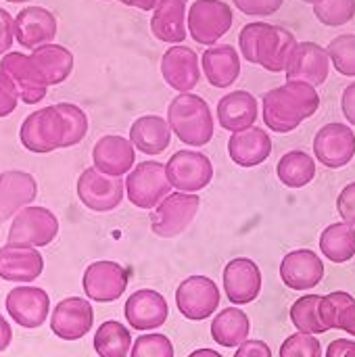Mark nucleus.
I'll list each match as a JSON object with an SVG mask.
<instances>
[{
  "instance_id": "2f4dec72",
  "label": "nucleus",
  "mask_w": 355,
  "mask_h": 357,
  "mask_svg": "<svg viewBox=\"0 0 355 357\" xmlns=\"http://www.w3.org/2000/svg\"><path fill=\"white\" fill-rule=\"evenodd\" d=\"M249 333H251L249 316L239 307L222 310L211 322L213 341L222 347H228V349L243 345L249 339Z\"/></svg>"
},
{
  "instance_id": "423d86ee",
  "label": "nucleus",
  "mask_w": 355,
  "mask_h": 357,
  "mask_svg": "<svg viewBox=\"0 0 355 357\" xmlns=\"http://www.w3.org/2000/svg\"><path fill=\"white\" fill-rule=\"evenodd\" d=\"M59 234V218L42 205L23 207L10 222L8 243L21 247H48Z\"/></svg>"
},
{
  "instance_id": "ddd939ff",
  "label": "nucleus",
  "mask_w": 355,
  "mask_h": 357,
  "mask_svg": "<svg viewBox=\"0 0 355 357\" xmlns=\"http://www.w3.org/2000/svg\"><path fill=\"white\" fill-rule=\"evenodd\" d=\"M0 71H4L10 82L17 86L19 98L25 105H38L48 92V84L29 54L6 52L0 59Z\"/></svg>"
},
{
  "instance_id": "1a4fd4ad",
  "label": "nucleus",
  "mask_w": 355,
  "mask_h": 357,
  "mask_svg": "<svg viewBox=\"0 0 355 357\" xmlns=\"http://www.w3.org/2000/svg\"><path fill=\"white\" fill-rule=\"evenodd\" d=\"M172 188L180 192H201L213 180V163L201 151H176L165 163Z\"/></svg>"
},
{
  "instance_id": "de8ad7c7",
  "label": "nucleus",
  "mask_w": 355,
  "mask_h": 357,
  "mask_svg": "<svg viewBox=\"0 0 355 357\" xmlns=\"http://www.w3.org/2000/svg\"><path fill=\"white\" fill-rule=\"evenodd\" d=\"M13 42H15V17L0 6V56L10 52Z\"/></svg>"
},
{
  "instance_id": "a211bd4d",
  "label": "nucleus",
  "mask_w": 355,
  "mask_h": 357,
  "mask_svg": "<svg viewBox=\"0 0 355 357\" xmlns=\"http://www.w3.org/2000/svg\"><path fill=\"white\" fill-rule=\"evenodd\" d=\"M56 17L44 6H25L15 17V40L27 50L50 44L56 38Z\"/></svg>"
},
{
  "instance_id": "5701e85b",
  "label": "nucleus",
  "mask_w": 355,
  "mask_h": 357,
  "mask_svg": "<svg viewBox=\"0 0 355 357\" xmlns=\"http://www.w3.org/2000/svg\"><path fill=\"white\" fill-rule=\"evenodd\" d=\"M44 272V257L33 247L6 243L0 247V278L15 284H29Z\"/></svg>"
},
{
  "instance_id": "6ab92c4d",
  "label": "nucleus",
  "mask_w": 355,
  "mask_h": 357,
  "mask_svg": "<svg viewBox=\"0 0 355 357\" xmlns=\"http://www.w3.org/2000/svg\"><path fill=\"white\" fill-rule=\"evenodd\" d=\"M92 163L98 172L107 176H128L136 163V146L130 138L119 134H107L92 146Z\"/></svg>"
},
{
  "instance_id": "393cba45",
  "label": "nucleus",
  "mask_w": 355,
  "mask_h": 357,
  "mask_svg": "<svg viewBox=\"0 0 355 357\" xmlns=\"http://www.w3.org/2000/svg\"><path fill=\"white\" fill-rule=\"evenodd\" d=\"M280 278L293 291L316 289L324 278V264L320 255L310 249H297L282 257Z\"/></svg>"
},
{
  "instance_id": "4d7b16f0",
  "label": "nucleus",
  "mask_w": 355,
  "mask_h": 357,
  "mask_svg": "<svg viewBox=\"0 0 355 357\" xmlns=\"http://www.w3.org/2000/svg\"><path fill=\"white\" fill-rule=\"evenodd\" d=\"M4 2H10V4H25V2H31V0H4Z\"/></svg>"
},
{
  "instance_id": "c9c22d12",
  "label": "nucleus",
  "mask_w": 355,
  "mask_h": 357,
  "mask_svg": "<svg viewBox=\"0 0 355 357\" xmlns=\"http://www.w3.org/2000/svg\"><path fill=\"white\" fill-rule=\"evenodd\" d=\"M320 295H305L297 299L291 307V322L299 333L324 335L328 328L320 320Z\"/></svg>"
},
{
  "instance_id": "864d4df0",
  "label": "nucleus",
  "mask_w": 355,
  "mask_h": 357,
  "mask_svg": "<svg viewBox=\"0 0 355 357\" xmlns=\"http://www.w3.org/2000/svg\"><path fill=\"white\" fill-rule=\"evenodd\" d=\"M10 341H13V328H10V324L4 320V316L0 314V354L8 349Z\"/></svg>"
},
{
  "instance_id": "13d9d810",
  "label": "nucleus",
  "mask_w": 355,
  "mask_h": 357,
  "mask_svg": "<svg viewBox=\"0 0 355 357\" xmlns=\"http://www.w3.org/2000/svg\"><path fill=\"white\" fill-rule=\"evenodd\" d=\"M301 2H305V4H312V6H314V4H318V2H322V0H301Z\"/></svg>"
},
{
  "instance_id": "c756f323",
  "label": "nucleus",
  "mask_w": 355,
  "mask_h": 357,
  "mask_svg": "<svg viewBox=\"0 0 355 357\" xmlns=\"http://www.w3.org/2000/svg\"><path fill=\"white\" fill-rule=\"evenodd\" d=\"M172 128L161 115H142L130 128V140L144 155H161L172 144Z\"/></svg>"
},
{
  "instance_id": "412c9836",
  "label": "nucleus",
  "mask_w": 355,
  "mask_h": 357,
  "mask_svg": "<svg viewBox=\"0 0 355 357\" xmlns=\"http://www.w3.org/2000/svg\"><path fill=\"white\" fill-rule=\"evenodd\" d=\"M123 314H126L128 324L134 331L149 333V331H157L165 324V320L169 316V307L161 293H157L153 289H140L130 295V299L126 301Z\"/></svg>"
},
{
  "instance_id": "f704fd0d",
  "label": "nucleus",
  "mask_w": 355,
  "mask_h": 357,
  "mask_svg": "<svg viewBox=\"0 0 355 357\" xmlns=\"http://www.w3.org/2000/svg\"><path fill=\"white\" fill-rule=\"evenodd\" d=\"M94 351L98 357H128L132 351L130 331L117 320L103 322L94 335Z\"/></svg>"
},
{
  "instance_id": "37998d69",
  "label": "nucleus",
  "mask_w": 355,
  "mask_h": 357,
  "mask_svg": "<svg viewBox=\"0 0 355 357\" xmlns=\"http://www.w3.org/2000/svg\"><path fill=\"white\" fill-rule=\"evenodd\" d=\"M266 21H253V23H247L241 33H239V50H241V56L247 61V63H253L257 65V54H255V48H257V38L264 29Z\"/></svg>"
},
{
  "instance_id": "cd10ccee",
  "label": "nucleus",
  "mask_w": 355,
  "mask_h": 357,
  "mask_svg": "<svg viewBox=\"0 0 355 357\" xmlns=\"http://www.w3.org/2000/svg\"><path fill=\"white\" fill-rule=\"evenodd\" d=\"M259 115L257 98L247 90H232L218 102V123L228 132H243L253 128Z\"/></svg>"
},
{
  "instance_id": "4be33fe9",
  "label": "nucleus",
  "mask_w": 355,
  "mask_h": 357,
  "mask_svg": "<svg viewBox=\"0 0 355 357\" xmlns=\"http://www.w3.org/2000/svg\"><path fill=\"white\" fill-rule=\"evenodd\" d=\"M297 46V38L282 25L266 23L257 38V65L270 73H282Z\"/></svg>"
},
{
  "instance_id": "c85d7f7f",
  "label": "nucleus",
  "mask_w": 355,
  "mask_h": 357,
  "mask_svg": "<svg viewBox=\"0 0 355 357\" xmlns=\"http://www.w3.org/2000/svg\"><path fill=\"white\" fill-rule=\"evenodd\" d=\"M228 155L241 167H257L272 155V138L257 126L234 132L228 140Z\"/></svg>"
},
{
  "instance_id": "aec40b11",
  "label": "nucleus",
  "mask_w": 355,
  "mask_h": 357,
  "mask_svg": "<svg viewBox=\"0 0 355 357\" xmlns=\"http://www.w3.org/2000/svg\"><path fill=\"white\" fill-rule=\"evenodd\" d=\"M224 291L232 305L253 303L262 293V270L249 257H236L224 268Z\"/></svg>"
},
{
  "instance_id": "7c9ffc66",
  "label": "nucleus",
  "mask_w": 355,
  "mask_h": 357,
  "mask_svg": "<svg viewBox=\"0 0 355 357\" xmlns=\"http://www.w3.org/2000/svg\"><path fill=\"white\" fill-rule=\"evenodd\" d=\"M29 56L33 59V63L42 71V75H44L48 86L63 84L71 75L73 63H75L71 50L61 46V44H54V42L33 48Z\"/></svg>"
},
{
  "instance_id": "dca6fc26",
  "label": "nucleus",
  "mask_w": 355,
  "mask_h": 357,
  "mask_svg": "<svg viewBox=\"0 0 355 357\" xmlns=\"http://www.w3.org/2000/svg\"><path fill=\"white\" fill-rule=\"evenodd\" d=\"M94 324V310L88 299L67 297L54 305L50 316V331L63 341L84 339Z\"/></svg>"
},
{
  "instance_id": "6e6d98bb",
  "label": "nucleus",
  "mask_w": 355,
  "mask_h": 357,
  "mask_svg": "<svg viewBox=\"0 0 355 357\" xmlns=\"http://www.w3.org/2000/svg\"><path fill=\"white\" fill-rule=\"evenodd\" d=\"M188 357H224L222 354H218V351H213V349H197V351H192Z\"/></svg>"
},
{
  "instance_id": "3c124183",
  "label": "nucleus",
  "mask_w": 355,
  "mask_h": 357,
  "mask_svg": "<svg viewBox=\"0 0 355 357\" xmlns=\"http://www.w3.org/2000/svg\"><path fill=\"white\" fill-rule=\"evenodd\" d=\"M326 357H355V341L337 339L328 345Z\"/></svg>"
},
{
  "instance_id": "4468645a",
  "label": "nucleus",
  "mask_w": 355,
  "mask_h": 357,
  "mask_svg": "<svg viewBox=\"0 0 355 357\" xmlns=\"http://www.w3.org/2000/svg\"><path fill=\"white\" fill-rule=\"evenodd\" d=\"M199 54L184 44H172L161 56V75L165 84L180 92H192L201 79Z\"/></svg>"
},
{
  "instance_id": "8fccbe9b",
  "label": "nucleus",
  "mask_w": 355,
  "mask_h": 357,
  "mask_svg": "<svg viewBox=\"0 0 355 357\" xmlns=\"http://www.w3.org/2000/svg\"><path fill=\"white\" fill-rule=\"evenodd\" d=\"M341 111L345 115V119L349 121V126H355V82H352L341 96Z\"/></svg>"
},
{
  "instance_id": "f257e3e1",
  "label": "nucleus",
  "mask_w": 355,
  "mask_h": 357,
  "mask_svg": "<svg viewBox=\"0 0 355 357\" xmlns=\"http://www.w3.org/2000/svg\"><path fill=\"white\" fill-rule=\"evenodd\" d=\"M320 109V94L316 86L301 79H287L282 86L264 94L262 115L266 128L276 134L297 130L305 119L314 117Z\"/></svg>"
},
{
  "instance_id": "4c0bfd02",
  "label": "nucleus",
  "mask_w": 355,
  "mask_h": 357,
  "mask_svg": "<svg viewBox=\"0 0 355 357\" xmlns=\"http://www.w3.org/2000/svg\"><path fill=\"white\" fill-rule=\"evenodd\" d=\"M314 15L326 27L347 25L355 17V0H322L314 4Z\"/></svg>"
},
{
  "instance_id": "f03ea898",
  "label": "nucleus",
  "mask_w": 355,
  "mask_h": 357,
  "mask_svg": "<svg viewBox=\"0 0 355 357\" xmlns=\"http://www.w3.org/2000/svg\"><path fill=\"white\" fill-rule=\"evenodd\" d=\"M172 132L188 146H205L216 132V119L205 98L192 92H180L167 107Z\"/></svg>"
},
{
  "instance_id": "f8f14e48",
  "label": "nucleus",
  "mask_w": 355,
  "mask_h": 357,
  "mask_svg": "<svg viewBox=\"0 0 355 357\" xmlns=\"http://www.w3.org/2000/svg\"><path fill=\"white\" fill-rule=\"evenodd\" d=\"M314 155L324 167L339 169L354 161L355 134L347 123L333 121L318 130L314 138Z\"/></svg>"
},
{
  "instance_id": "7ed1b4c3",
  "label": "nucleus",
  "mask_w": 355,
  "mask_h": 357,
  "mask_svg": "<svg viewBox=\"0 0 355 357\" xmlns=\"http://www.w3.org/2000/svg\"><path fill=\"white\" fill-rule=\"evenodd\" d=\"M67 134L65 119L56 105L42 107L33 113H29L19 130V140L23 149L36 155H48L59 149H63Z\"/></svg>"
},
{
  "instance_id": "e433bc0d",
  "label": "nucleus",
  "mask_w": 355,
  "mask_h": 357,
  "mask_svg": "<svg viewBox=\"0 0 355 357\" xmlns=\"http://www.w3.org/2000/svg\"><path fill=\"white\" fill-rule=\"evenodd\" d=\"M326 50L337 73L355 77V33H341L333 38Z\"/></svg>"
},
{
  "instance_id": "473e14b6",
  "label": "nucleus",
  "mask_w": 355,
  "mask_h": 357,
  "mask_svg": "<svg viewBox=\"0 0 355 357\" xmlns=\"http://www.w3.org/2000/svg\"><path fill=\"white\" fill-rule=\"evenodd\" d=\"M320 251L333 264H345L355 255V226L337 222L320 234Z\"/></svg>"
},
{
  "instance_id": "2eb2a0df",
  "label": "nucleus",
  "mask_w": 355,
  "mask_h": 357,
  "mask_svg": "<svg viewBox=\"0 0 355 357\" xmlns=\"http://www.w3.org/2000/svg\"><path fill=\"white\" fill-rule=\"evenodd\" d=\"M6 314L21 328H40L50 312V297L38 287H15L4 301Z\"/></svg>"
},
{
  "instance_id": "a878e982",
  "label": "nucleus",
  "mask_w": 355,
  "mask_h": 357,
  "mask_svg": "<svg viewBox=\"0 0 355 357\" xmlns=\"http://www.w3.org/2000/svg\"><path fill=\"white\" fill-rule=\"evenodd\" d=\"M186 15H188L186 0H159L151 15L153 36L165 44H184L188 36Z\"/></svg>"
},
{
  "instance_id": "5fc2aeb1",
  "label": "nucleus",
  "mask_w": 355,
  "mask_h": 357,
  "mask_svg": "<svg viewBox=\"0 0 355 357\" xmlns=\"http://www.w3.org/2000/svg\"><path fill=\"white\" fill-rule=\"evenodd\" d=\"M121 4L126 6H132V8H138V10H144V13H153V8L157 6L159 0H119Z\"/></svg>"
},
{
  "instance_id": "79ce46f5",
  "label": "nucleus",
  "mask_w": 355,
  "mask_h": 357,
  "mask_svg": "<svg viewBox=\"0 0 355 357\" xmlns=\"http://www.w3.org/2000/svg\"><path fill=\"white\" fill-rule=\"evenodd\" d=\"M280 357H322V345L316 335L297 333L280 345Z\"/></svg>"
},
{
  "instance_id": "f3484780",
  "label": "nucleus",
  "mask_w": 355,
  "mask_h": 357,
  "mask_svg": "<svg viewBox=\"0 0 355 357\" xmlns=\"http://www.w3.org/2000/svg\"><path fill=\"white\" fill-rule=\"evenodd\" d=\"M331 73V56L328 50L316 42H297L285 75L287 79H301L312 86H322Z\"/></svg>"
},
{
  "instance_id": "20e7f679",
  "label": "nucleus",
  "mask_w": 355,
  "mask_h": 357,
  "mask_svg": "<svg viewBox=\"0 0 355 357\" xmlns=\"http://www.w3.org/2000/svg\"><path fill=\"white\" fill-rule=\"evenodd\" d=\"M234 13L224 0H197L188 6V36L203 46H216L232 27Z\"/></svg>"
},
{
  "instance_id": "58836bf2",
  "label": "nucleus",
  "mask_w": 355,
  "mask_h": 357,
  "mask_svg": "<svg viewBox=\"0 0 355 357\" xmlns=\"http://www.w3.org/2000/svg\"><path fill=\"white\" fill-rule=\"evenodd\" d=\"M56 109L61 111V115L65 119V126H67L63 149L80 144L88 134V115H86V111L82 107L73 105V102H56Z\"/></svg>"
},
{
  "instance_id": "6e6552de",
  "label": "nucleus",
  "mask_w": 355,
  "mask_h": 357,
  "mask_svg": "<svg viewBox=\"0 0 355 357\" xmlns=\"http://www.w3.org/2000/svg\"><path fill=\"white\" fill-rule=\"evenodd\" d=\"M75 190L77 199L86 209L96 213H109L121 205L126 197V180L107 176L92 165L80 174Z\"/></svg>"
},
{
  "instance_id": "b1692460",
  "label": "nucleus",
  "mask_w": 355,
  "mask_h": 357,
  "mask_svg": "<svg viewBox=\"0 0 355 357\" xmlns=\"http://www.w3.org/2000/svg\"><path fill=\"white\" fill-rule=\"evenodd\" d=\"M38 197V182L29 172L6 169L0 174V224L15 218Z\"/></svg>"
},
{
  "instance_id": "603ef678",
  "label": "nucleus",
  "mask_w": 355,
  "mask_h": 357,
  "mask_svg": "<svg viewBox=\"0 0 355 357\" xmlns=\"http://www.w3.org/2000/svg\"><path fill=\"white\" fill-rule=\"evenodd\" d=\"M339 331H345L347 335L355 337V303L347 305V307L341 312V318H339Z\"/></svg>"
},
{
  "instance_id": "ea45409f",
  "label": "nucleus",
  "mask_w": 355,
  "mask_h": 357,
  "mask_svg": "<svg viewBox=\"0 0 355 357\" xmlns=\"http://www.w3.org/2000/svg\"><path fill=\"white\" fill-rule=\"evenodd\" d=\"M352 303H355V299L349 293H343V291H335V293L324 295L320 299V320H322V324L328 331H339L341 312Z\"/></svg>"
},
{
  "instance_id": "bf43d9fd",
  "label": "nucleus",
  "mask_w": 355,
  "mask_h": 357,
  "mask_svg": "<svg viewBox=\"0 0 355 357\" xmlns=\"http://www.w3.org/2000/svg\"><path fill=\"white\" fill-rule=\"evenodd\" d=\"M105 2H109V0H105Z\"/></svg>"
},
{
  "instance_id": "c03bdc74",
  "label": "nucleus",
  "mask_w": 355,
  "mask_h": 357,
  "mask_svg": "<svg viewBox=\"0 0 355 357\" xmlns=\"http://www.w3.org/2000/svg\"><path fill=\"white\" fill-rule=\"evenodd\" d=\"M232 4L249 17H270L282 8L285 0H232Z\"/></svg>"
},
{
  "instance_id": "9d476101",
  "label": "nucleus",
  "mask_w": 355,
  "mask_h": 357,
  "mask_svg": "<svg viewBox=\"0 0 355 357\" xmlns=\"http://www.w3.org/2000/svg\"><path fill=\"white\" fill-rule=\"evenodd\" d=\"M130 276L132 272L117 261H94L86 268L82 276V289L90 301L113 303L126 293Z\"/></svg>"
},
{
  "instance_id": "9b49d317",
  "label": "nucleus",
  "mask_w": 355,
  "mask_h": 357,
  "mask_svg": "<svg viewBox=\"0 0 355 357\" xmlns=\"http://www.w3.org/2000/svg\"><path fill=\"white\" fill-rule=\"evenodd\" d=\"M176 305L186 320H207L220 307V289L207 276H188L176 289Z\"/></svg>"
},
{
  "instance_id": "72a5a7b5",
  "label": "nucleus",
  "mask_w": 355,
  "mask_h": 357,
  "mask_svg": "<svg viewBox=\"0 0 355 357\" xmlns=\"http://www.w3.org/2000/svg\"><path fill=\"white\" fill-rule=\"evenodd\" d=\"M276 176L287 188H303L316 178V159L305 151H289L280 157Z\"/></svg>"
},
{
  "instance_id": "0eeeda50",
  "label": "nucleus",
  "mask_w": 355,
  "mask_h": 357,
  "mask_svg": "<svg viewBox=\"0 0 355 357\" xmlns=\"http://www.w3.org/2000/svg\"><path fill=\"white\" fill-rule=\"evenodd\" d=\"M201 199L195 192H169L151 213V230L159 238H174L182 234L197 218Z\"/></svg>"
},
{
  "instance_id": "052dcab7",
  "label": "nucleus",
  "mask_w": 355,
  "mask_h": 357,
  "mask_svg": "<svg viewBox=\"0 0 355 357\" xmlns=\"http://www.w3.org/2000/svg\"><path fill=\"white\" fill-rule=\"evenodd\" d=\"M186 2H188V0H186Z\"/></svg>"
},
{
  "instance_id": "39448f33",
  "label": "nucleus",
  "mask_w": 355,
  "mask_h": 357,
  "mask_svg": "<svg viewBox=\"0 0 355 357\" xmlns=\"http://www.w3.org/2000/svg\"><path fill=\"white\" fill-rule=\"evenodd\" d=\"M169 192L172 184L161 161H142L126 176V195L138 209H155Z\"/></svg>"
},
{
  "instance_id": "a19ab883",
  "label": "nucleus",
  "mask_w": 355,
  "mask_h": 357,
  "mask_svg": "<svg viewBox=\"0 0 355 357\" xmlns=\"http://www.w3.org/2000/svg\"><path fill=\"white\" fill-rule=\"evenodd\" d=\"M130 357H174V345L165 335H140L134 345Z\"/></svg>"
},
{
  "instance_id": "49530a36",
  "label": "nucleus",
  "mask_w": 355,
  "mask_h": 357,
  "mask_svg": "<svg viewBox=\"0 0 355 357\" xmlns=\"http://www.w3.org/2000/svg\"><path fill=\"white\" fill-rule=\"evenodd\" d=\"M337 211L343 222L355 226V182L347 184L337 197Z\"/></svg>"
},
{
  "instance_id": "a18cd8bd",
  "label": "nucleus",
  "mask_w": 355,
  "mask_h": 357,
  "mask_svg": "<svg viewBox=\"0 0 355 357\" xmlns=\"http://www.w3.org/2000/svg\"><path fill=\"white\" fill-rule=\"evenodd\" d=\"M19 92H17V86L10 82V77L0 71V117H8L17 105H19Z\"/></svg>"
},
{
  "instance_id": "bb28decb",
  "label": "nucleus",
  "mask_w": 355,
  "mask_h": 357,
  "mask_svg": "<svg viewBox=\"0 0 355 357\" xmlns=\"http://www.w3.org/2000/svg\"><path fill=\"white\" fill-rule=\"evenodd\" d=\"M201 71L213 88H230L241 75V54L230 44L207 46L201 54Z\"/></svg>"
},
{
  "instance_id": "09e8293b",
  "label": "nucleus",
  "mask_w": 355,
  "mask_h": 357,
  "mask_svg": "<svg viewBox=\"0 0 355 357\" xmlns=\"http://www.w3.org/2000/svg\"><path fill=\"white\" fill-rule=\"evenodd\" d=\"M234 357H272V349L257 339H247L243 345H239Z\"/></svg>"
}]
</instances>
